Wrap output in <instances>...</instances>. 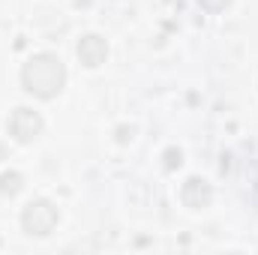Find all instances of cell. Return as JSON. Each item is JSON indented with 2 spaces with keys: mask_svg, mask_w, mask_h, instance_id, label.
<instances>
[{
  "mask_svg": "<svg viewBox=\"0 0 258 255\" xmlns=\"http://www.w3.org/2000/svg\"><path fill=\"white\" fill-rule=\"evenodd\" d=\"M24 81L33 93L39 96H51L60 84H63V69L54 57H36L33 63L24 69Z\"/></svg>",
  "mask_w": 258,
  "mask_h": 255,
  "instance_id": "1",
  "label": "cell"
},
{
  "mask_svg": "<svg viewBox=\"0 0 258 255\" xmlns=\"http://www.w3.org/2000/svg\"><path fill=\"white\" fill-rule=\"evenodd\" d=\"M57 222V213L48 201H36L24 210V225L30 228V234H48Z\"/></svg>",
  "mask_w": 258,
  "mask_h": 255,
  "instance_id": "2",
  "label": "cell"
},
{
  "mask_svg": "<svg viewBox=\"0 0 258 255\" xmlns=\"http://www.w3.org/2000/svg\"><path fill=\"white\" fill-rule=\"evenodd\" d=\"M39 126H42V123H39V117H36L33 111H27V108H18V111H15V117H12V132H15L21 141H27L30 135H36Z\"/></svg>",
  "mask_w": 258,
  "mask_h": 255,
  "instance_id": "3",
  "label": "cell"
},
{
  "mask_svg": "<svg viewBox=\"0 0 258 255\" xmlns=\"http://www.w3.org/2000/svg\"><path fill=\"white\" fill-rule=\"evenodd\" d=\"M78 54H81V60L87 66H96L105 57V42H102L99 36H87V39L78 45Z\"/></svg>",
  "mask_w": 258,
  "mask_h": 255,
  "instance_id": "4",
  "label": "cell"
}]
</instances>
